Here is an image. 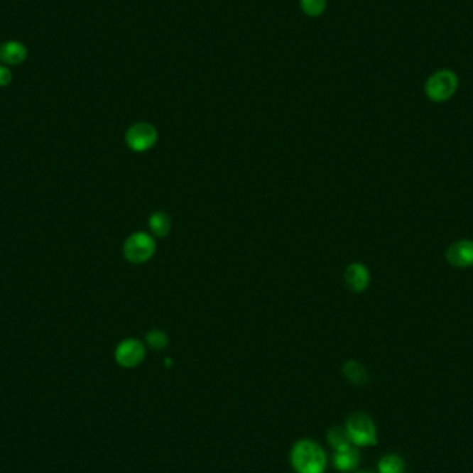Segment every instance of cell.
Segmentation results:
<instances>
[{
  "label": "cell",
  "mask_w": 473,
  "mask_h": 473,
  "mask_svg": "<svg viewBox=\"0 0 473 473\" xmlns=\"http://www.w3.org/2000/svg\"><path fill=\"white\" fill-rule=\"evenodd\" d=\"M148 227L151 233L158 238H163L168 236L172 229V220L170 216L166 212L158 210L154 212L148 219Z\"/></svg>",
  "instance_id": "cell-10"
},
{
  "label": "cell",
  "mask_w": 473,
  "mask_h": 473,
  "mask_svg": "<svg viewBox=\"0 0 473 473\" xmlns=\"http://www.w3.org/2000/svg\"><path fill=\"white\" fill-rule=\"evenodd\" d=\"M446 261L450 266L457 267V268L472 267V239H458V241L450 244L446 249Z\"/></svg>",
  "instance_id": "cell-7"
},
{
  "label": "cell",
  "mask_w": 473,
  "mask_h": 473,
  "mask_svg": "<svg viewBox=\"0 0 473 473\" xmlns=\"http://www.w3.org/2000/svg\"><path fill=\"white\" fill-rule=\"evenodd\" d=\"M146 356L144 344L137 339H125L121 342L115 350V360L125 368L137 367Z\"/></svg>",
  "instance_id": "cell-6"
},
{
  "label": "cell",
  "mask_w": 473,
  "mask_h": 473,
  "mask_svg": "<svg viewBox=\"0 0 473 473\" xmlns=\"http://www.w3.org/2000/svg\"><path fill=\"white\" fill-rule=\"evenodd\" d=\"M343 374L344 376L354 385H366L368 381L367 369L364 368L363 364H360L356 360H349L344 363L343 366Z\"/></svg>",
  "instance_id": "cell-11"
},
{
  "label": "cell",
  "mask_w": 473,
  "mask_h": 473,
  "mask_svg": "<svg viewBox=\"0 0 473 473\" xmlns=\"http://www.w3.org/2000/svg\"><path fill=\"white\" fill-rule=\"evenodd\" d=\"M328 442L330 445L337 450H342V448H346V447H350L353 443L350 442L347 433H346V429H342V428H332L330 432H328Z\"/></svg>",
  "instance_id": "cell-14"
},
{
  "label": "cell",
  "mask_w": 473,
  "mask_h": 473,
  "mask_svg": "<svg viewBox=\"0 0 473 473\" xmlns=\"http://www.w3.org/2000/svg\"><path fill=\"white\" fill-rule=\"evenodd\" d=\"M359 462H360V454L353 446L337 450L334 454L335 468L339 469L341 472L353 471L359 465Z\"/></svg>",
  "instance_id": "cell-9"
},
{
  "label": "cell",
  "mask_w": 473,
  "mask_h": 473,
  "mask_svg": "<svg viewBox=\"0 0 473 473\" xmlns=\"http://www.w3.org/2000/svg\"><path fill=\"white\" fill-rule=\"evenodd\" d=\"M379 473H403L404 462L397 455H385L378 465Z\"/></svg>",
  "instance_id": "cell-13"
},
{
  "label": "cell",
  "mask_w": 473,
  "mask_h": 473,
  "mask_svg": "<svg viewBox=\"0 0 473 473\" xmlns=\"http://www.w3.org/2000/svg\"><path fill=\"white\" fill-rule=\"evenodd\" d=\"M327 0H300V7L303 13L310 17H318L324 13Z\"/></svg>",
  "instance_id": "cell-16"
},
{
  "label": "cell",
  "mask_w": 473,
  "mask_h": 473,
  "mask_svg": "<svg viewBox=\"0 0 473 473\" xmlns=\"http://www.w3.org/2000/svg\"><path fill=\"white\" fill-rule=\"evenodd\" d=\"M126 144L136 153L148 151L156 146L158 140V131L151 124L138 122L131 125L125 134Z\"/></svg>",
  "instance_id": "cell-5"
},
{
  "label": "cell",
  "mask_w": 473,
  "mask_h": 473,
  "mask_svg": "<svg viewBox=\"0 0 473 473\" xmlns=\"http://www.w3.org/2000/svg\"><path fill=\"white\" fill-rule=\"evenodd\" d=\"M346 433L354 446H375L376 445V429L372 420L363 414L356 413L349 417L346 422Z\"/></svg>",
  "instance_id": "cell-3"
},
{
  "label": "cell",
  "mask_w": 473,
  "mask_h": 473,
  "mask_svg": "<svg viewBox=\"0 0 473 473\" xmlns=\"http://www.w3.org/2000/svg\"><path fill=\"white\" fill-rule=\"evenodd\" d=\"M156 254V241L154 238L144 233L137 232L128 236L124 244V256L128 262L141 264L150 261Z\"/></svg>",
  "instance_id": "cell-4"
},
{
  "label": "cell",
  "mask_w": 473,
  "mask_h": 473,
  "mask_svg": "<svg viewBox=\"0 0 473 473\" xmlns=\"http://www.w3.org/2000/svg\"><path fill=\"white\" fill-rule=\"evenodd\" d=\"M458 85L460 80L454 71L440 70L426 79L425 94L433 103H445L457 93Z\"/></svg>",
  "instance_id": "cell-2"
},
{
  "label": "cell",
  "mask_w": 473,
  "mask_h": 473,
  "mask_svg": "<svg viewBox=\"0 0 473 473\" xmlns=\"http://www.w3.org/2000/svg\"><path fill=\"white\" fill-rule=\"evenodd\" d=\"M360 473H367V472H360Z\"/></svg>",
  "instance_id": "cell-18"
},
{
  "label": "cell",
  "mask_w": 473,
  "mask_h": 473,
  "mask_svg": "<svg viewBox=\"0 0 473 473\" xmlns=\"http://www.w3.org/2000/svg\"><path fill=\"white\" fill-rule=\"evenodd\" d=\"M10 80H11V74H10V71H9L7 68H4V67H0V85L4 86V85H7Z\"/></svg>",
  "instance_id": "cell-17"
},
{
  "label": "cell",
  "mask_w": 473,
  "mask_h": 473,
  "mask_svg": "<svg viewBox=\"0 0 473 473\" xmlns=\"http://www.w3.org/2000/svg\"><path fill=\"white\" fill-rule=\"evenodd\" d=\"M344 283L354 293H361L369 287L371 274L363 263H352L344 271Z\"/></svg>",
  "instance_id": "cell-8"
},
{
  "label": "cell",
  "mask_w": 473,
  "mask_h": 473,
  "mask_svg": "<svg viewBox=\"0 0 473 473\" xmlns=\"http://www.w3.org/2000/svg\"><path fill=\"white\" fill-rule=\"evenodd\" d=\"M146 339H147L148 346L151 349H154V350H163L168 346V343H169L168 335L162 330H151L147 334Z\"/></svg>",
  "instance_id": "cell-15"
},
{
  "label": "cell",
  "mask_w": 473,
  "mask_h": 473,
  "mask_svg": "<svg viewBox=\"0 0 473 473\" xmlns=\"http://www.w3.org/2000/svg\"><path fill=\"white\" fill-rule=\"evenodd\" d=\"M290 461L299 473H322L327 464L322 448L312 440L298 442L292 448Z\"/></svg>",
  "instance_id": "cell-1"
},
{
  "label": "cell",
  "mask_w": 473,
  "mask_h": 473,
  "mask_svg": "<svg viewBox=\"0 0 473 473\" xmlns=\"http://www.w3.org/2000/svg\"><path fill=\"white\" fill-rule=\"evenodd\" d=\"M0 57L9 64H18L26 57V49L20 43L10 42L0 48Z\"/></svg>",
  "instance_id": "cell-12"
}]
</instances>
